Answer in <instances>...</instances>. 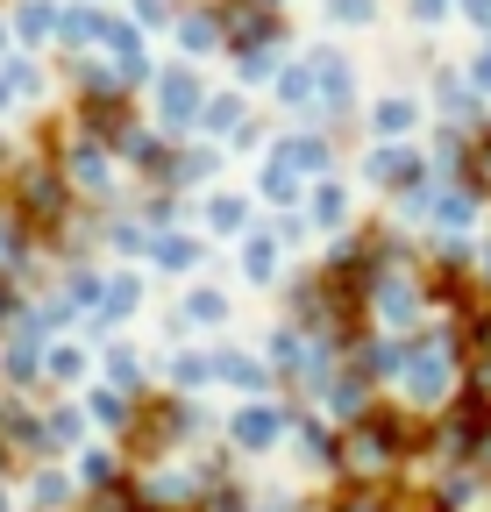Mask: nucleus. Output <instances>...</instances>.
<instances>
[{
  "label": "nucleus",
  "instance_id": "obj_14",
  "mask_svg": "<svg viewBox=\"0 0 491 512\" xmlns=\"http://www.w3.org/2000/svg\"><path fill=\"white\" fill-rule=\"evenodd\" d=\"M207 228L235 235V228H242V200H207Z\"/></svg>",
  "mask_w": 491,
  "mask_h": 512
},
{
  "label": "nucleus",
  "instance_id": "obj_8",
  "mask_svg": "<svg viewBox=\"0 0 491 512\" xmlns=\"http://www.w3.org/2000/svg\"><path fill=\"white\" fill-rule=\"evenodd\" d=\"M413 363H420V370H413L420 399H435V392H442V377H449V370H442V349H413Z\"/></svg>",
  "mask_w": 491,
  "mask_h": 512
},
{
  "label": "nucleus",
  "instance_id": "obj_9",
  "mask_svg": "<svg viewBox=\"0 0 491 512\" xmlns=\"http://www.w3.org/2000/svg\"><path fill=\"white\" fill-rule=\"evenodd\" d=\"M72 178H79V185H107V150L79 143V150H72Z\"/></svg>",
  "mask_w": 491,
  "mask_h": 512
},
{
  "label": "nucleus",
  "instance_id": "obj_12",
  "mask_svg": "<svg viewBox=\"0 0 491 512\" xmlns=\"http://www.w3.org/2000/svg\"><path fill=\"white\" fill-rule=\"evenodd\" d=\"M328 15H335L342 29H363V22L378 15V0H328Z\"/></svg>",
  "mask_w": 491,
  "mask_h": 512
},
{
  "label": "nucleus",
  "instance_id": "obj_4",
  "mask_svg": "<svg viewBox=\"0 0 491 512\" xmlns=\"http://www.w3.org/2000/svg\"><path fill=\"white\" fill-rule=\"evenodd\" d=\"M278 427H285V413H271V406H250L235 420V441L242 448H264V441H278Z\"/></svg>",
  "mask_w": 491,
  "mask_h": 512
},
{
  "label": "nucleus",
  "instance_id": "obj_5",
  "mask_svg": "<svg viewBox=\"0 0 491 512\" xmlns=\"http://www.w3.org/2000/svg\"><path fill=\"white\" fill-rule=\"evenodd\" d=\"M278 164H292V171H321V164H328V143H321V136H292V143H278Z\"/></svg>",
  "mask_w": 491,
  "mask_h": 512
},
{
  "label": "nucleus",
  "instance_id": "obj_19",
  "mask_svg": "<svg viewBox=\"0 0 491 512\" xmlns=\"http://www.w3.org/2000/svg\"><path fill=\"white\" fill-rule=\"evenodd\" d=\"M50 29H57L50 8H22V36H50Z\"/></svg>",
  "mask_w": 491,
  "mask_h": 512
},
{
  "label": "nucleus",
  "instance_id": "obj_11",
  "mask_svg": "<svg viewBox=\"0 0 491 512\" xmlns=\"http://www.w3.org/2000/svg\"><path fill=\"white\" fill-rule=\"evenodd\" d=\"M342 214H349L342 185H321V192H314V221H321V228H342Z\"/></svg>",
  "mask_w": 491,
  "mask_h": 512
},
{
  "label": "nucleus",
  "instance_id": "obj_21",
  "mask_svg": "<svg viewBox=\"0 0 491 512\" xmlns=\"http://www.w3.org/2000/svg\"><path fill=\"white\" fill-rule=\"evenodd\" d=\"M463 8H470V22H484V29H491V0H463Z\"/></svg>",
  "mask_w": 491,
  "mask_h": 512
},
{
  "label": "nucleus",
  "instance_id": "obj_2",
  "mask_svg": "<svg viewBox=\"0 0 491 512\" xmlns=\"http://www.w3.org/2000/svg\"><path fill=\"white\" fill-rule=\"evenodd\" d=\"M420 178H427V164H420L413 150H399V143L371 150V185H385V192H413Z\"/></svg>",
  "mask_w": 491,
  "mask_h": 512
},
{
  "label": "nucleus",
  "instance_id": "obj_24",
  "mask_svg": "<svg viewBox=\"0 0 491 512\" xmlns=\"http://www.w3.org/2000/svg\"><path fill=\"white\" fill-rule=\"evenodd\" d=\"M0 100H8V86H0Z\"/></svg>",
  "mask_w": 491,
  "mask_h": 512
},
{
  "label": "nucleus",
  "instance_id": "obj_6",
  "mask_svg": "<svg viewBox=\"0 0 491 512\" xmlns=\"http://www.w3.org/2000/svg\"><path fill=\"white\" fill-rule=\"evenodd\" d=\"M178 36H186V50H193V57L221 50V22H214V15H186V29H178Z\"/></svg>",
  "mask_w": 491,
  "mask_h": 512
},
{
  "label": "nucleus",
  "instance_id": "obj_7",
  "mask_svg": "<svg viewBox=\"0 0 491 512\" xmlns=\"http://www.w3.org/2000/svg\"><path fill=\"white\" fill-rule=\"evenodd\" d=\"M157 264H164V271H193V264H200V242L164 235V242H157Z\"/></svg>",
  "mask_w": 491,
  "mask_h": 512
},
{
  "label": "nucleus",
  "instance_id": "obj_20",
  "mask_svg": "<svg viewBox=\"0 0 491 512\" xmlns=\"http://www.w3.org/2000/svg\"><path fill=\"white\" fill-rule=\"evenodd\" d=\"M442 8H449V0H413V15H420V22H435Z\"/></svg>",
  "mask_w": 491,
  "mask_h": 512
},
{
  "label": "nucleus",
  "instance_id": "obj_1",
  "mask_svg": "<svg viewBox=\"0 0 491 512\" xmlns=\"http://www.w3.org/2000/svg\"><path fill=\"white\" fill-rule=\"evenodd\" d=\"M22 214L29 221H57V214H65V178H57L50 164H29L22 171Z\"/></svg>",
  "mask_w": 491,
  "mask_h": 512
},
{
  "label": "nucleus",
  "instance_id": "obj_18",
  "mask_svg": "<svg viewBox=\"0 0 491 512\" xmlns=\"http://www.w3.org/2000/svg\"><path fill=\"white\" fill-rule=\"evenodd\" d=\"M221 370H228L235 384H250V392H257V384H264V370H257L250 356H221Z\"/></svg>",
  "mask_w": 491,
  "mask_h": 512
},
{
  "label": "nucleus",
  "instance_id": "obj_15",
  "mask_svg": "<svg viewBox=\"0 0 491 512\" xmlns=\"http://www.w3.org/2000/svg\"><path fill=\"white\" fill-rule=\"evenodd\" d=\"M242 264H250V278L264 285V278L278 271V249H271V242H250V256H242Z\"/></svg>",
  "mask_w": 491,
  "mask_h": 512
},
{
  "label": "nucleus",
  "instance_id": "obj_16",
  "mask_svg": "<svg viewBox=\"0 0 491 512\" xmlns=\"http://www.w3.org/2000/svg\"><path fill=\"white\" fill-rule=\"evenodd\" d=\"M306 93H314V72H285V79H278V100H285V107H299Z\"/></svg>",
  "mask_w": 491,
  "mask_h": 512
},
{
  "label": "nucleus",
  "instance_id": "obj_17",
  "mask_svg": "<svg viewBox=\"0 0 491 512\" xmlns=\"http://www.w3.org/2000/svg\"><path fill=\"white\" fill-rule=\"evenodd\" d=\"M186 313H193V320H221V313H228V299H221V292H193V299H186Z\"/></svg>",
  "mask_w": 491,
  "mask_h": 512
},
{
  "label": "nucleus",
  "instance_id": "obj_10",
  "mask_svg": "<svg viewBox=\"0 0 491 512\" xmlns=\"http://www.w3.org/2000/svg\"><path fill=\"white\" fill-rule=\"evenodd\" d=\"M200 121H207V128H242V100H235V93H221V100H200Z\"/></svg>",
  "mask_w": 491,
  "mask_h": 512
},
{
  "label": "nucleus",
  "instance_id": "obj_23",
  "mask_svg": "<svg viewBox=\"0 0 491 512\" xmlns=\"http://www.w3.org/2000/svg\"><path fill=\"white\" fill-rule=\"evenodd\" d=\"M0 320H8V285H0Z\"/></svg>",
  "mask_w": 491,
  "mask_h": 512
},
{
  "label": "nucleus",
  "instance_id": "obj_13",
  "mask_svg": "<svg viewBox=\"0 0 491 512\" xmlns=\"http://www.w3.org/2000/svg\"><path fill=\"white\" fill-rule=\"evenodd\" d=\"M378 128H385V136H406V128H413V100H378Z\"/></svg>",
  "mask_w": 491,
  "mask_h": 512
},
{
  "label": "nucleus",
  "instance_id": "obj_22",
  "mask_svg": "<svg viewBox=\"0 0 491 512\" xmlns=\"http://www.w3.org/2000/svg\"><path fill=\"white\" fill-rule=\"evenodd\" d=\"M477 86H491V50H484V57H477Z\"/></svg>",
  "mask_w": 491,
  "mask_h": 512
},
{
  "label": "nucleus",
  "instance_id": "obj_3",
  "mask_svg": "<svg viewBox=\"0 0 491 512\" xmlns=\"http://www.w3.org/2000/svg\"><path fill=\"white\" fill-rule=\"evenodd\" d=\"M200 100H207V93H200V79H193V72H164V79H157V107H164V121H171V128H178V121H193V114H200Z\"/></svg>",
  "mask_w": 491,
  "mask_h": 512
}]
</instances>
